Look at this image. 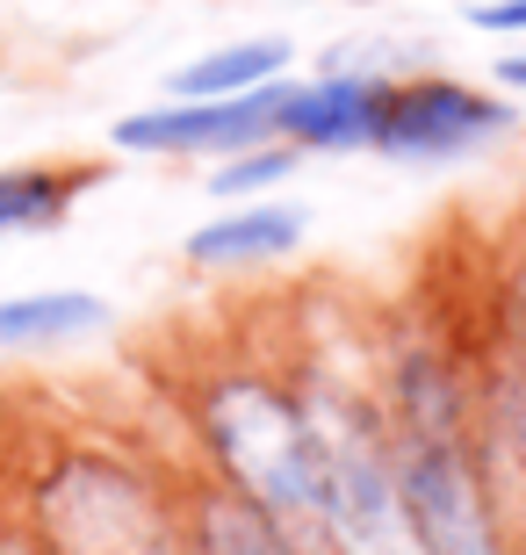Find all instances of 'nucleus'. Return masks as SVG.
I'll use <instances>...</instances> for the list:
<instances>
[{
	"instance_id": "1",
	"label": "nucleus",
	"mask_w": 526,
	"mask_h": 555,
	"mask_svg": "<svg viewBox=\"0 0 526 555\" xmlns=\"http://www.w3.org/2000/svg\"><path fill=\"white\" fill-rule=\"evenodd\" d=\"M209 440H217L223 469L239 476V491L253 498V513H267L296 541L324 534L318 527V440H310L304 412H288L260 383H223V390H209Z\"/></svg>"
},
{
	"instance_id": "2",
	"label": "nucleus",
	"mask_w": 526,
	"mask_h": 555,
	"mask_svg": "<svg viewBox=\"0 0 526 555\" xmlns=\"http://www.w3.org/2000/svg\"><path fill=\"white\" fill-rule=\"evenodd\" d=\"M310 440H318V527L339 555H419L405 519V491L368 426L346 404H318L310 412Z\"/></svg>"
},
{
	"instance_id": "3",
	"label": "nucleus",
	"mask_w": 526,
	"mask_h": 555,
	"mask_svg": "<svg viewBox=\"0 0 526 555\" xmlns=\"http://www.w3.org/2000/svg\"><path fill=\"white\" fill-rule=\"evenodd\" d=\"M397 491H405V519L419 555H498V534H490L484 491L454 448L440 433H419L397 469Z\"/></svg>"
},
{
	"instance_id": "4",
	"label": "nucleus",
	"mask_w": 526,
	"mask_h": 555,
	"mask_svg": "<svg viewBox=\"0 0 526 555\" xmlns=\"http://www.w3.org/2000/svg\"><path fill=\"white\" fill-rule=\"evenodd\" d=\"M43 519L59 534L65 555H166L159 519L144 505V491L130 476L102 469V462H80L65 469L51 491H43Z\"/></svg>"
},
{
	"instance_id": "5",
	"label": "nucleus",
	"mask_w": 526,
	"mask_h": 555,
	"mask_svg": "<svg viewBox=\"0 0 526 555\" xmlns=\"http://www.w3.org/2000/svg\"><path fill=\"white\" fill-rule=\"evenodd\" d=\"M282 94L288 87H245L223 102H181V108H152V116H123L116 144L123 152H245L267 130H282Z\"/></svg>"
},
{
	"instance_id": "6",
	"label": "nucleus",
	"mask_w": 526,
	"mask_h": 555,
	"mask_svg": "<svg viewBox=\"0 0 526 555\" xmlns=\"http://www.w3.org/2000/svg\"><path fill=\"white\" fill-rule=\"evenodd\" d=\"M490 130H505V108L469 94L454 80H425L405 87L383 102V124H375V144L383 152H405V159H440V152H462V144H484Z\"/></svg>"
},
{
	"instance_id": "7",
	"label": "nucleus",
	"mask_w": 526,
	"mask_h": 555,
	"mask_svg": "<svg viewBox=\"0 0 526 555\" xmlns=\"http://www.w3.org/2000/svg\"><path fill=\"white\" fill-rule=\"evenodd\" d=\"M383 102L389 94L375 80H318L304 94H282V130L304 144H375Z\"/></svg>"
},
{
	"instance_id": "8",
	"label": "nucleus",
	"mask_w": 526,
	"mask_h": 555,
	"mask_svg": "<svg viewBox=\"0 0 526 555\" xmlns=\"http://www.w3.org/2000/svg\"><path fill=\"white\" fill-rule=\"evenodd\" d=\"M304 238V217L296 209H239V217H217L188 238V260L195 268H245V260H274Z\"/></svg>"
},
{
	"instance_id": "9",
	"label": "nucleus",
	"mask_w": 526,
	"mask_h": 555,
	"mask_svg": "<svg viewBox=\"0 0 526 555\" xmlns=\"http://www.w3.org/2000/svg\"><path fill=\"white\" fill-rule=\"evenodd\" d=\"M108 318L102 296L80 288H51V296H8L0 304V347H51V339H80Z\"/></svg>"
},
{
	"instance_id": "10",
	"label": "nucleus",
	"mask_w": 526,
	"mask_h": 555,
	"mask_svg": "<svg viewBox=\"0 0 526 555\" xmlns=\"http://www.w3.org/2000/svg\"><path fill=\"white\" fill-rule=\"evenodd\" d=\"M282 65H288V43H282V37L231 43V51H209V59L181 65V73H174V94H181V102H223V94L267 87L274 73H282Z\"/></svg>"
},
{
	"instance_id": "11",
	"label": "nucleus",
	"mask_w": 526,
	"mask_h": 555,
	"mask_svg": "<svg viewBox=\"0 0 526 555\" xmlns=\"http://www.w3.org/2000/svg\"><path fill=\"white\" fill-rule=\"evenodd\" d=\"M65 203H73V181L65 173H0V231L59 224Z\"/></svg>"
},
{
	"instance_id": "12",
	"label": "nucleus",
	"mask_w": 526,
	"mask_h": 555,
	"mask_svg": "<svg viewBox=\"0 0 526 555\" xmlns=\"http://www.w3.org/2000/svg\"><path fill=\"white\" fill-rule=\"evenodd\" d=\"M209 555H296V548L253 505H209Z\"/></svg>"
},
{
	"instance_id": "13",
	"label": "nucleus",
	"mask_w": 526,
	"mask_h": 555,
	"mask_svg": "<svg viewBox=\"0 0 526 555\" xmlns=\"http://www.w3.org/2000/svg\"><path fill=\"white\" fill-rule=\"evenodd\" d=\"M288 152H253V159H239V166H223L217 173V195H245V188H267V181H282L288 173Z\"/></svg>"
},
{
	"instance_id": "14",
	"label": "nucleus",
	"mask_w": 526,
	"mask_h": 555,
	"mask_svg": "<svg viewBox=\"0 0 526 555\" xmlns=\"http://www.w3.org/2000/svg\"><path fill=\"white\" fill-rule=\"evenodd\" d=\"M476 29H526V0H498V8H476Z\"/></svg>"
},
{
	"instance_id": "15",
	"label": "nucleus",
	"mask_w": 526,
	"mask_h": 555,
	"mask_svg": "<svg viewBox=\"0 0 526 555\" xmlns=\"http://www.w3.org/2000/svg\"><path fill=\"white\" fill-rule=\"evenodd\" d=\"M505 80H512V87H526V59H505Z\"/></svg>"
},
{
	"instance_id": "16",
	"label": "nucleus",
	"mask_w": 526,
	"mask_h": 555,
	"mask_svg": "<svg viewBox=\"0 0 526 555\" xmlns=\"http://www.w3.org/2000/svg\"><path fill=\"white\" fill-rule=\"evenodd\" d=\"M0 555H22V548H0Z\"/></svg>"
}]
</instances>
